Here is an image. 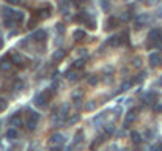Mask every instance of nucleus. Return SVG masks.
Returning <instances> with one entry per match:
<instances>
[{
	"instance_id": "nucleus-20",
	"label": "nucleus",
	"mask_w": 162,
	"mask_h": 151,
	"mask_svg": "<svg viewBox=\"0 0 162 151\" xmlns=\"http://www.w3.org/2000/svg\"><path fill=\"white\" fill-rule=\"evenodd\" d=\"M66 79H68L69 82H74V80L79 79V74L74 72V71H69V72H66Z\"/></svg>"
},
{
	"instance_id": "nucleus-40",
	"label": "nucleus",
	"mask_w": 162,
	"mask_h": 151,
	"mask_svg": "<svg viewBox=\"0 0 162 151\" xmlns=\"http://www.w3.org/2000/svg\"><path fill=\"white\" fill-rule=\"evenodd\" d=\"M38 22V19H30V22H29V25H27V27H30V29H33V27H35V24H36Z\"/></svg>"
},
{
	"instance_id": "nucleus-19",
	"label": "nucleus",
	"mask_w": 162,
	"mask_h": 151,
	"mask_svg": "<svg viewBox=\"0 0 162 151\" xmlns=\"http://www.w3.org/2000/svg\"><path fill=\"white\" fill-rule=\"evenodd\" d=\"M109 46H120L121 44V39H120V36H112L109 41H107Z\"/></svg>"
},
{
	"instance_id": "nucleus-31",
	"label": "nucleus",
	"mask_w": 162,
	"mask_h": 151,
	"mask_svg": "<svg viewBox=\"0 0 162 151\" xmlns=\"http://www.w3.org/2000/svg\"><path fill=\"white\" fill-rule=\"evenodd\" d=\"M55 29H57V32H58V33H65V25H63L61 22L55 24Z\"/></svg>"
},
{
	"instance_id": "nucleus-18",
	"label": "nucleus",
	"mask_w": 162,
	"mask_h": 151,
	"mask_svg": "<svg viewBox=\"0 0 162 151\" xmlns=\"http://www.w3.org/2000/svg\"><path fill=\"white\" fill-rule=\"evenodd\" d=\"M131 139H132V142H134V143H140V142L143 140V139H142V135H140L139 132H136V131H132V132H131Z\"/></svg>"
},
{
	"instance_id": "nucleus-44",
	"label": "nucleus",
	"mask_w": 162,
	"mask_h": 151,
	"mask_svg": "<svg viewBox=\"0 0 162 151\" xmlns=\"http://www.w3.org/2000/svg\"><path fill=\"white\" fill-rule=\"evenodd\" d=\"M156 85H157V87H160V88H162V76H160V77H159V79H157V80H156Z\"/></svg>"
},
{
	"instance_id": "nucleus-8",
	"label": "nucleus",
	"mask_w": 162,
	"mask_h": 151,
	"mask_svg": "<svg viewBox=\"0 0 162 151\" xmlns=\"http://www.w3.org/2000/svg\"><path fill=\"white\" fill-rule=\"evenodd\" d=\"M148 20H150V16L148 14H140L136 17V29H142L143 25L148 24Z\"/></svg>"
},
{
	"instance_id": "nucleus-48",
	"label": "nucleus",
	"mask_w": 162,
	"mask_h": 151,
	"mask_svg": "<svg viewBox=\"0 0 162 151\" xmlns=\"http://www.w3.org/2000/svg\"><path fill=\"white\" fill-rule=\"evenodd\" d=\"M159 17H162V8L159 10Z\"/></svg>"
},
{
	"instance_id": "nucleus-29",
	"label": "nucleus",
	"mask_w": 162,
	"mask_h": 151,
	"mask_svg": "<svg viewBox=\"0 0 162 151\" xmlns=\"http://www.w3.org/2000/svg\"><path fill=\"white\" fill-rule=\"evenodd\" d=\"M132 19V14H131V11H124L123 14H121V20L123 22H128V20Z\"/></svg>"
},
{
	"instance_id": "nucleus-24",
	"label": "nucleus",
	"mask_w": 162,
	"mask_h": 151,
	"mask_svg": "<svg viewBox=\"0 0 162 151\" xmlns=\"http://www.w3.org/2000/svg\"><path fill=\"white\" fill-rule=\"evenodd\" d=\"M104 134L105 135H112V134H115V126L114 125H107L104 129Z\"/></svg>"
},
{
	"instance_id": "nucleus-47",
	"label": "nucleus",
	"mask_w": 162,
	"mask_h": 151,
	"mask_svg": "<svg viewBox=\"0 0 162 151\" xmlns=\"http://www.w3.org/2000/svg\"><path fill=\"white\" fill-rule=\"evenodd\" d=\"M154 151H162V143H160V145H157L156 148H154Z\"/></svg>"
},
{
	"instance_id": "nucleus-49",
	"label": "nucleus",
	"mask_w": 162,
	"mask_h": 151,
	"mask_svg": "<svg viewBox=\"0 0 162 151\" xmlns=\"http://www.w3.org/2000/svg\"><path fill=\"white\" fill-rule=\"evenodd\" d=\"M66 151H73V148H71V146H68V148H66Z\"/></svg>"
},
{
	"instance_id": "nucleus-39",
	"label": "nucleus",
	"mask_w": 162,
	"mask_h": 151,
	"mask_svg": "<svg viewBox=\"0 0 162 151\" xmlns=\"http://www.w3.org/2000/svg\"><path fill=\"white\" fill-rule=\"evenodd\" d=\"M154 110H156V113H162V102L156 104V107H154Z\"/></svg>"
},
{
	"instance_id": "nucleus-15",
	"label": "nucleus",
	"mask_w": 162,
	"mask_h": 151,
	"mask_svg": "<svg viewBox=\"0 0 162 151\" xmlns=\"http://www.w3.org/2000/svg\"><path fill=\"white\" fill-rule=\"evenodd\" d=\"M76 20L77 22H80V24H85L87 20H88V16H87V13H77V16H76Z\"/></svg>"
},
{
	"instance_id": "nucleus-2",
	"label": "nucleus",
	"mask_w": 162,
	"mask_h": 151,
	"mask_svg": "<svg viewBox=\"0 0 162 151\" xmlns=\"http://www.w3.org/2000/svg\"><path fill=\"white\" fill-rule=\"evenodd\" d=\"M38 121H39V113L30 112V115L27 116V121H25V128L29 129V131H35L38 126Z\"/></svg>"
},
{
	"instance_id": "nucleus-35",
	"label": "nucleus",
	"mask_w": 162,
	"mask_h": 151,
	"mask_svg": "<svg viewBox=\"0 0 162 151\" xmlns=\"http://www.w3.org/2000/svg\"><path fill=\"white\" fill-rule=\"evenodd\" d=\"M77 121H79V115H74L73 118L68 120V125H74V123H77Z\"/></svg>"
},
{
	"instance_id": "nucleus-53",
	"label": "nucleus",
	"mask_w": 162,
	"mask_h": 151,
	"mask_svg": "<svg viewBox=\"0 0 162 151\" xmlns=\"http://www.w3.org/2000/svg\"><path fill=\"white\" fill-rule=\"evenodd\" d=\"M0 125H2V121H0Z\"/></svg>"
},
{
	"instance_id": "nucleus-12",
	"label": "nucleus",
	"mask_w": 162,
	"mask_h": 151,
	"mask_svg": "<svg viewBox=\"0 0 162 151\" xmlns=\"http://www.w3.org/2000/svg\"><path fill=\"white\" fill-rule=\"evenodd\" d=\"M11 125H13V126H16V128L22 126V118H20V115H19V113H16L14 116H11Z\"/></svg>"
},
{
	"instance_id": "nucleus-4",
	"label": "nucleus",
	"mask_w": 162,
	"mask_h": 151,
	"mask_svg": "<svg viewBox=\"0 0 162 151\" xmlns=\"http://www.w3.org/2000/svg\"><path fill=\"white\" fill-rule=\"evenodd\" d=\"M160 35H162V30L160 29H153L150 33H148V39H150V43H154V44L159 46Z\"/></svg>"
},
{
	"instance_id": "nucleus-22",
	"label": "nucleus",
	"mask_w": 162,
	"mask_h": 151,
	"mask_svg": "<svg viewBox=\"0 0 162 151\" xmlns=\"http://www.w3.org/2000/svg\"><path fill=\"white\" fill-rule=\"evenodd\" d=\"M117 24H118V19H115V17H110V19L107 20V27H105V29L110 30V29H114V27H117Z\"/></svg>"
},
{
	"instance_id": "nucleus-42",
	"label": "nucleus",
	"mask_w": 162,
	"mask_h": 151,
	"mask_svg": "<svg viewBox=\"0 0 162 151\" xmlns=\"http://www.w3.org/2000/svg\"><path fill=\"white\" fill-rule=\"evenodd\" d=\"M8 3H11V5H19L20 3V0H6Z\"/></svg>"
},
{
	"instance_id": "nucleus-43",
	"label": "nucleus",
	"mask_w": 162,
	"mask_h": 151,
	"mask_svg": "<svg viewBox=\"0 0 162 151\" xmlns=\"http://www.w3.org/2000/svg\"><path fill=\"white\" fill-rule=\"evenodd\" d=\"M87 54V51L85 49H79V52H77V55H80V57H83Z\"/></svg>"
},
{
	"instance_id": "nucleus-45",
	"label": "nucleus",
	"mask_w": 162,
	"mask_h": 151,
	"mask_svg": "<svg viewBox=\"0 0 162 151\" xmlns=\"http://www.w3.org/2000/svg\"><path fill=\"white\" fill-rule=\"evenodd\" d=\"M51 151H61V148H60V146H52Z\"/></svg>"
},
{
	"instance_id": "nucleus-46",
	"label": "nucleus",
	"mask_w": 162,
	"mask_h": 151,
	"mask_svg": "<svg viewBox=\"0 0 162 151\" xmlns=\"http://www.w3.org/2000/svg\"><path fill=\"white\" fill-rule=\"evenodd\" d=\"M16 88H17V90H20V88H22V82H17V84H16Z\"/></svg>"
},
{
	"instance_id": "nucleus-14",
	"label": "nucleus",
	"mask_w": 162,
	"mask_h": 151,
	"mask_svg": "<svg viewBox=\"0 0 162 151\" xmlns=\"http://www.w3.org/2000/svg\"><path fill=\"white\" fill-rule=\"evenodd\" d=\"M69 109H71V106L68 104H63L61 107H60V110H58V113H60V116H68L69 115Z\"/></svg>"
},
{
	"instance_id": "nucleus-51",
	"label": "nucleus",
	"mask_w": 162,
	"mask_h": 151,
	"mask_svg": "<svg viewBox=\"0 0 162 151\" xmlns=\"http://www.w3.org/2000/svg\"><path fill=\"white\" fill-rule=\"evenodd\" d=\"M128 151H137V149H128Z\"/></svg>"
},
{
	"instance_id": "nucleus-16",
	"label": "nucleus",
	"mask_w": 162,
	"mask_h": 151,
	"mask_svg": "<svg viewBox=\"0 0 162 151\" xmlns=\"http://www.w3.org/2000/svg\"><path fill=\"white\" fill-rule=\"evenodd\" d=\"M6 139H10V140L17 139V131H16L14 128H11V129H8V131H6Z\"/></svg>"
},
{
	"instance_id": "nucleus-37",
	"label": "nucleus",
	"mask_w": 162,
	"mask_h": 151,
	"mask_svg": "<svg viewBox=\"0 0 162 151\" xmlns=\"http://www.w3.org/2000/svg\"><path fill=\"white\" fill-rule=\"evenodd\" d=\"M82 137H83V132H82V131H79V132L76 134V139H74V140H76V143H77V142H82Z\"/></svg>"
},
{
	"instance_id": "nucleus-27",
	"label": "nucleus",
	"mask_w": 162,
	"mask_h": 151,
	"mask_svg": "<svg viewBox=\"0 0 162 151\" xmlns=\"http://www.w3.org/2000/svg\"><path fill=\"white\" fill-rule=\"evenodd\" d=\"M154 99H157V93L156 91H150L146 96V102H154Z\"/></svg>"
},
{
	"instance_id": "nucleus-52",
	"label": "nucleus",
	"mask_w": 162,
	"mask_h": 151,
	"mask_svg": "<svg viewBox=\"0 0 162 151\" xmlns=\"http://www.w3.org/2000/svg\"><path fill=\"white\" fill-rule=\"evenodd\" d=\"M80 2H87V0H80Z\"/></svg>"
},
{
	"instance_id": "nucleus-3",
	"label": "nucleus",
	"mask_w": 162,
	"mask_h": 151,
	"mask_svg": "<svg viewBox=\"0 0 162 151\" xmlns=\"http://www.w3.org/2000/svg\"><path fill=\"white\" fill-rule=\"evenodd\" d=\"M136 118H137V109H131V110L126 113V116H124V128H128V126H131L134 121H136Z\"/></svg>"
},
{
	"instance_id": "nucleus-33",
	"label": "nucleus",
	"mask_w": 162,
	"mask_h": 151,
	"mask_svg": "<svg viewBox=\"0 0 162 151\" xmlns=\"http://www.w3.org/2000/svg\"><path fill=\"white\" fill-rule=\"evenodd\" d=\"M14 25V20H13V17H6L5 19V27H13Z\"/></svg>"
},
{
	"instance_id": "nucleus-13",
	"label": "nucleus",
	"mask_w": 162,
	"mask_h": 151,
	"mask_svg": "<svg viewBox=\"0 0 162 151\" xmlns=\"http://www.w3.org/2000/svg\"><path fill=\"white\" fill-rule=\"evenodd\" d=\"M13 20H14V24H20L24 20V13L22 11H14V14H13Z\"/></svg>"
},
{
	"instance_id": "nucleus-38",
	"label": "nucleus",
	"mask_w": 162,
	"mask_h": 151,
	"mask_svg": "<svg viewBox=\"0 0 162 151\" xmlns=\"http://www.w3.org/2000/svg\"><path fill=\"white\" fill-rule=\"evenodd\" d=\"M143 79H145V72H142V74H139L137 77H136V80H134V82H137V84H139V82H142Z\"/></svg>"
},
{
	"instance_id": "nucleus-23",
	"label": "nucleus",
	"mask_w": 162,
	"mask_h": 151,
	"mask_svg": "<svg viewBox=\"0 0 162 151\" xmlns=\"http://www.w3.org/2000/svg\"><path fill=\"white\" fill-rule=\"evenodd\" d=\"M101 8H102V11H105V13H109L110 11V2L109 0H101Z\"/></svg>"
},
{
	"instance_id": "nucleus-32",
	"label": "nucleus",
	"mask_w": 162,
	"mask_h": 151,
	"mask_svg": "<svg viewBox=\"0 0 162 151\" xmlns=\"http://www.w3.org/2000/svg\"><path fill=\"white\" fill-rule=\"evenodd\" d=\"M88 84L90 85H96L98 84V77H96V76H90V77H88Z\"/></svg>"
},
{
	"instance_id": "nucleus-1",
	"label": "nucleus",
	"mask_w": 162,
	"mask_h": 151,
	"mask_svg": "<svg viewBox=\"0 0 162 151\" xmlns=\"http://www.w3.org/2000/svg\"><path fill=\"white\" fill-rule=\"evenodd\" d=\"M49 99H51V90H49V91H41V93H38V94H35L33 102H35L36 106H39V107H46Z\"/></svg>"
},
{
	"instance_id": "nucleus-25",
	"label": "nucleus",
	"mask_w": 162,
	"mask_h": 151,
	"mask_svg": "<svg viewBox=\"0 0 162 151\" xmlns=\"http://www.w3.org/2000/svg\"><path fill=\"white\" fill-rule=\"evenodd\" d=\"M98 107V104L95 101H88L87 104H85V110H88V112H91V110H95V109Z\"/></svg>"
},
{
	"instance_id": "nucleus-26",
	"label": "nucleus",
	"mask_w": 162,
	"mask_h": 151,
	"mask_svg": "<svg viewBox=\"0 0 162 151\" xmlns=\"http://www.w3.org/2000/svg\"><path fill=\"white\" fill-rule=\"evenodd\" d=\"M11 66H13V63H10V61H2V63H0V69L2 71H10Z\"/></svg>"
},
{
	"instance_id": "nucleus-41",
	"label": "nucleus",
	"mask_w": 162,
	"mask_h": 151,
	"mask_svg": "<svg viewBox=\"0 0 162 151\" xmlns=\"http://www.w3.org/2000/svg\"><path fill=\"white\" fill-rule=\"evenodd\" d=\"M140 65H142V60H140V58H134V66H140Z\"/></svg>"
},
{
	"instance_id": "nucleus-36",
	"label": "nucleus",
	"mask_w": 162,
	"mask_h": 151,
	"mask_svg": "<svg viewBox=\"0 0 162 151\" xmlns=\"http://www.w3.org/2000/svg\"><path fill=\"white\" fill-rule=\"evenodd\" d=\"M85 24H87V25L90 27V29H96V22H95V19H91V20L88 19V20H87Z\"/></svg>"
},
{
	"instance_id": "nucleus-21",
	"label": "nucleus",
	"mask_w": 162,
	"mask_h": 151,
	"mask_svg": "<svg viewBox=\"0 0 162 151\" xmlns=\"http://www.w3.org/2000/svg\"><path fill=\"white\" fill-rule=\"evenodd\" d=\"M2 11H3V16H5V19L6 17H13V14H14V11H13L11 8H8V6H2Z\"/></svg>"
},
{
	"instance_id": "nucleus-34",
	"label": "nucleus",
	"mask_w": 162,
	"mask_h": 151,
	"mask_svg": "<svg viewBox=\"0 0 162 151\" xmlns=\"http://www.w3.org/2000/svg\"><path fill=\"white\" fill-rule=\"evenodd\" d=\"M131 85H132V82H124L120 90H121V91H126V90H129V87H131Z\"/></svg>"
},
{
	"instance_id": "nucleus-9",
	"label": "nucleus",
	"mask_w": 162,
	"mask_h": 151,
	"mask_svg": "<svg viewBox=\"0 0 162 151\" xmlns=\"http://www.w3.org/2000/svg\"><path fill=\"white\" fill-rule=\"evenodd\" d=\"M65 55H66V51L65 49H57V51L52 54V61L58 63V61H61L63 58H65Z\"/></svg>"
},
{
	"instance_id": "nucleus-50",
	"label": "nucleus",
	"mask_w": 162,
	"mask_h": 151,
	"mask_svg": "<svg viewBox=\"0 0 162 151\" xmlns=\"http://www.w3.org/2000/svg\"><path fill=\"white\" fill-rule=\"evenodd\" d=\"M0 47H3V41H0Z\"/></svg>"
},
{
	"instance_id": "nucleus-5",
	"label": "nucleus",
	"mask_w": 162,
	"mask_h": 151,
	"mask_svg": "<svg viewBox=\"0 0 162 151\" xmlns=\"http://www.w3.org/2000/svg\"><path fill=\"white\" fill-rule=\"evenodd\" d=\"M11 60H13V63H14L17 68H25V66H27V58L22 57L20 54H13V55H11Z\"/></svg>"
},
{
	"instance_id": "nucleus-10",
	"label": "nucleus",
	"mask_w": 162,
	"mask_h": 151,
	"mask_svg": "<svg viewBox=\"0 0 162 151\" xmlns=\"http://www.w3.org/2000/svg\"><path fill=\"white\" fill-rule=\"evenodd\" d=\"M46 36H47V35H46V32H44V30H36L30 38H33L35 41H44V39H46Z\"/></svg>"
},
{
	"instance_id": "nucleus-30",
	"label": "nucleus",
	"mask_w": 162,
	"mask_h": 151,
	"mask_svg": "<svg viewBox=\"0 0 162 151\" xmlns=\"http://www.w3.org/2000/svg\"><path fill=\"white\" fill-rule=\"evenodd\" d=\"M6 107H8V101H6V99H0V112L5 110Z\"/></svg>"
},
{
	"instance_id": "nucleus-28",
	"label": "nucleus",
	"mask_w": 162,
	"mask_h": 151,
	"mask_svg": "<svg viewBox=\"0 0 162 151\" xmlns=\"http://www.w3.org/2000/svg\"><path fill=\"white\" fill-rule=\"evenodd\" d=\"M83 66H85V58H79V60L74 63V68H76V69H82Z\"/></svg>"
},
{
	"instance_id": "nucleus-17",
	"label": "nucleus",
	"mask_w": 162,
	"mask_h": 151,
	"mask_svg": "<svg viewBox=\"0 0 162 151\" xmlns=\"http://www.w3.org/2000/svg\"><path fill=\"white\" fill-rule=\"evenodd\" d=\"M85 36H87V33L83 32V30H80V29L74 32V39H76V41H82Z\"/></svg>"
},
{
	"instance_id": "nucleus-7",
	"label": "nucleus",
	"mask_w": 162,
	"mask_h": 151,
	"mask_svg": "<svg viewBox=\"0 0 162 151\" xmlns=\"http://www.w3.org/2000/svg\"><path fill=\"white\" fill-rule=\"evenodd\" d=\"M49 143H51L52 146H60L61 143H65V137H63L61 134L58 132H55L51 135V139H49Z\"/></svg>"
},
{
	"instance_id": "nucleus-6",
	"label": "nucleus",
	"mask_w": 162,
	"mask_h": 151,
	"mask_svg": "<svg viewBox=\"0 0 162 151\" xmlns=\"http://www.w3.org/2000/svg\"><path fill=\"white\" fill-rule=\"evenodd\" d=\"M148 61H150V65L153 68H156V66H159L162 63V55L159 52H151L150 57H148Z\"/></svg>"
},
{
	"instance_id": "nucleus-11",
	"label": "nucleus",
	"mask_w": 162,
	"mask_h": 151,
	"mask_svg": "<svg viewBox=\"0 0 162 151\" xmlns=\"http://www.w3.org/2000/svg\"><path fill=\"white\" fill-rule=\"evenodd\" d=\"M104 137H105V134H102V135H98V137H96V139L93 140V143H91V146H90V148H91V149H93V151H95V149H98V146H99V145H101V143H102V142L105 140V139H104Z\"/></svg>"
}]
</instances>
